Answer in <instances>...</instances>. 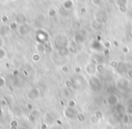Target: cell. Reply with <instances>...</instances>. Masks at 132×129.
<instances>
[{"label": "cell", "instance_id": "cell-1", "mask_svg": "<svg viewBox=\"0 0 132 129\" xmlns=\"http://www.w3.org/2000/svg\"><path fill=\"white\" fill-rule=\"evenodd\" d=\"M129 84L130 83L128 80H126V79H121V80L118 82V87H119L120 89H122V90H125V89H128Z\"/></svg>", "mask_w": 132, "mask_h": 129}, {"label": "cell", "instance_id": "cell-2", "mask_svg": "<svg viewBox=\"0 0 132 129\" xmlns=\"http://www.w3.org/2000/svg\"><path fill=\"white\" fill-rule=\"evenodd\" d=\"M107 102H108V104L110 106H117L118 102H119V98H118L116 95L112 94V95H110V96H109V98H107Z\"/></svg>", "mask_w": 132, "mask_h": 129}, {"label": "cell", "instance_id": "cell-3", "mask_svg": "<svg viewBox=\"0 0 132 129\" xmlns=\"http://www.w3.org/2000/svg\"><path fill=\"white\" fill-rule=\"evenodd\" d=\"M15 21H16V23H18V24H20L23 25V24L26 23V17L24 16V14H18V15L15 16Z\"/></svg>", "mask_w": 132, "mask_h": 129}, {"label": "cell", "instance_id": "cell-4", "mask_svg": "<svg viewBox=\"0 0 132 129\" xmlns=\"http://www.w3.org/2000/svg\"><path fill=\"white\" fill-rule=\"evenodd\" d=\"M65 116L67 118H72L74 116V110L72 107H67L65 109V113H64Z\"/></svg>", "mask_w": 132, "mask_h": 129}, {"label": "cell", "instance_id": "cell-5", "mask_svg": "<svg viewBox=\"0 0 132 129\" xmlns=\"http://www.w3.org/2000/svg\"><path fill=\"white\" fill-rule=\"evenodd\" d=\"M28 31H29V27H28L27 25H26H26H24V24L21 25L20 28H19V32H20V35H26V33H28Z\"/></svg>", "mask_w": 132, "mask_h": 129}, {"label": "cell", "instance_id": "cell-6", "mask_svg": "<svg viewBox=\"0 0 132 129\" xmlns=\"http://www.w3.org/2000/svg\"><path fill=\"white\" fill-rule=\"evenodd\" d=\"M116 110H117L119 114H124L125 111H126V107L123 105H121V104H118V105L116 106Z\"/></svg>", "mask_w": 132, "mask_h": 129}, {"label": "cell", "instance_id": "cell-7", "mask_svg": "<svg viewBox=\"0 0 132 129\" xmlns=\"http://www.w3.org/2000/svg\"><path fill=\"white\" fill-rule=\"evenodd\" d=\"M95 70L98 71V72H100V73H101V72H103L104 71V70H105V66L103 65V64H98L97 66H96V68H95Z\"/></svg>", "mask_w": 132, "mask_h": 129}, {"label": "cell", "instance_id": "cell-8", "mask_svg": "<svg viewBox=\"0 0 132 129\" xmlns=\"http://www.w3.org/2000/svg\"><path fill=\"white\" fill-rule=\"evenodd\" d=\"M85 118H86V116H85L84 114H82V113H78L77 115V120L80 122H83L85 120Z\"/></svg>", "mask_w": 132, "mask_h": 129}, {"label": "cell", "instance_id": "cell-9", "mask_svg": "<svg viewBox=\"0 0 132 129\" xmlns=\"http://www.w3.org/2000/svg\"><path fill=\"white\" fill-rule=\"evenodd\" d=\"M81 24L79 21H74V22L72 23V28H73V29L78 30L81 28Z\"/></svg>", "mask_w": 132, "mask_h": 129}, {"label": "cell", "instance_id": "cell-10", "mask_svg": "<svg viewBox=\"0 0 132 129\" xmlns=\"http://www.w3.org/2000/svg\"><path fill=\"white\" fill-rule=\"evenodd\" d=\"M72 4H73V3H72V1H65V2L63 3V6L65 8H67V9H69V8H71L72 6Z\"/></svg>", "mask_w": 132, "mask_h": 129}, {"label": "cell", "instance_id": "cell-11", "mask_svg": "<svg viewBox=\"0 0 132 129\" xmlns=\"http://www.w3.org/2000/svg\"><path fill=\"white\" fill-rule=\"evenodd\" d=\"M119 62H117V61H111L110 62V67L113 68V69H117L118 67H119Z\"/></svg>", "mask_w": 132, "mask_h": 129}, {"label": "cell", "instance_id": "cell-12", "mask_svg": "<svg viewBox=\"0 0 132 129\" xmlns=\"http://www.w3.org/2000/svg\"><path fill=\"white\" fill-rule=\"evenodd\" d=\"M40 59H41V56L39 53H35V54L33 55V60L35 61V62H38Z\"/></svg>", "mask_w": 132, "mask_h": 129}, {"label": "cell", "instance_id": "cell-13", "mask_svg": "<svg viewBox=\"0 0 132 129\" xmlns=\"http://www.w3.org/2000/svg\"><path fill=\"white\" fill-rule=\"evenodd\" d=\"M95 116L98 118V119H100V118H101V116H102V112H101V111H96V113H95Z\"/></svg>", "mask_w": 132, "mask_h": 129}, {"label": "cell", "instance_id": "cell-14", "mask_svg": "<svg viewBox=\"0 0 132 129\" xmlns=\"http://www.w3.org/2000/svg\"><path fill=\"white\" fill-rule=\"evenodd\" d=\"M48 15H49L50 16H54V15H56V12H55L54 9H51V10H49V12H48Z\"/></svg>", "mask_w": 132, "mask_h": 129}, {"label": "cell", "instance_id": "cell-15", "mask_svg": "<svg viewBox=\"0 0 132 129\" xmlns=\"http://www.w3.org/2000/svg\"><path fill=\"white\" fill-rule=\"evenodd\" d=\"M68 106H69V107H74V106H75V101H74L73 99L70 100V101H69Z\"/></svg>", "mask_w": 132, "mask_h": 129}, {"label": "cell", "instance_id": "cell-16", "mask_svg": "<svg viewBox=\"0 0 132 129\" xmlns=\"http://www.w3.org/2000/svg\"><path fill=\"white\" fill-rule=\"evenodd\" d=\"M62 71H63V72H65V73H67V72H68V71H69L68 67H67V66H66V65L62 66Z\"/></svg>", "mask_w": 132, "mask_h": 129}, {"label": "cell", "instance_id": "cell-17", "mask_svg": "<svg viewBox=\"0 0 132 129\" xmlns=\"http://www.w3.org/2000/svg\"><path fill=\"white\" fill-rule=\"evenodd\" d=\"M127 75H128V78L132 79V70H128V71H127Z\"/></svg>", "mask_w": 132, "mask_h": 129}, {"label": "cell", "instance_id": "cell-18", "mask_svg": "<svg viewBox=\"0 0 132 129\" xmlns=\"http://www.w3.org/2000/svg\"><path fill=\"white\" fill-rule=\"evenodd\" d=\"M63 95L65 97H69V96H70V92H69L68 89H65V90H63Z\"/></svg>", "mask_w": 132, "mask_h": 129}, {"label": "cell", "instance_id": "cell-19", "mask_svg": "<svg viewBox=\"0 0 132 129\" xmlns=\"http://www.w3.org/2000/svg\"><path fill=\"white\" fill-rule=\"evenodd\" d=\"M5 84V79L4 78H0V87L4 86Z\"/></svg>", "mask_w": 132, "mask_h": 129}, {"label": "cell", "instance_id": "cell-20", "mask_svg": "<svg viewBox=\"0 0 132 129\" xmlns=\"http://www.w3.org/2000/svg\"><path fill=\"white\" fill-rule=\"evenodd\" d=\"M128 123L132 124V115H128Z\"/></svg>", "mask_w": 132, "mask_h": 129}, {"label": "cell", "instance_id": "cell-21", "mask_svg": "<svg viewBox=\"0 0 132 129\" xmlns=\"http://www.w3.org/2000/svg\"><path fill=\"white\" fill-rule=\"evenodd\" d=\"M7 20H8L7 16H4V17H3V22H7Z\"/></svg>", "mask_w": 132, "mask_h": 129}, {"label": "cell", "instance_id": "cell-22", "mask_svg": "<svg viewBox=\"0 0 132 129\" xmlns=\"http://www.w3.org/2000/svg\"><path fill=\"white\" fill-rule=\"evenodd\" d=\"M27 107H29L30 109H33V107H32V104H27Z\"/></svg>", "mask_w": 132, "mask_h": 129}, {"label": "cell", "instance_id": "cell-23", "mask_svg": "<svg viewBox=\"0 0 132 129\" xmlns=\"http://www.w3.org/2000/svg\"><path fill=\"white\" fill-rule=\"evenodd\" d=\"M13 28H15V24H11V29H13Z\"/></svg>", "mask_w": 132, "mask_h": 129}, {"label": "cell", "instance_id": "cell-24", "mask_svg": "<svg viewBox=\"0 0 132 129\" xmlns=\"http://www.w3.org/2000/svg\"><path fill=\"white\" fill-rule=\"evenodd\" d=\"M123 51H124V53H128V49H127V47H124V49H123Z\"/></svg>", "mask_w": 132, "mask_h": 129}, {"label": "cell", "instance_id": "cell-25", "mask_svg": "<svg viewBox=\"0 0 132 129\" xmlns=\"http://www.w3.org/2000/svg\"><path fill=\"white\" fill-rule=\"evenodd\" d=\"M10 129H17V127H14V126H11V128Z\"/></svg>", "mask_w": 132, "mask_h": 129}, {"label": "cell", "instance_id": "cell-26", "mask_svg": "<svg viewBox=\"0 0 132 129\" xmlns=\"http://www.w3.org/2000/svg\"><path fill=\"white\" fill-rule=\"evenodd\" d=\"M114 129H119V128H117V127H115V128H114Z\"/></svg>", "mask_w": 132, "mask_h": 129}, {"label": "cell", "instance_id": "cell-27", "mask_svg": "<svg viewBox=\"0 0 132 129\" xmlns=\"http://www.w3.org/2000/svg\"><path fill=\"white\" fill-rule=\"evenodd\" d=\"M131 35H132V28H131Z\"/></svg>", "mask_w": 132, "mask_h": 129}, {"label": "cell", "instance_id": "cell-28", "mask_svg": "<svg viewBox=\"0 0 132 129\" xmlns=\"http://www.w3.org/2000/svg\"><path fill=\"white\" fill-rule=\"evenodd\" d=\"M131 3H132V2H131Z\"/></svg>", "mask_w": 132, "mask_h": 129}]
</instances>
